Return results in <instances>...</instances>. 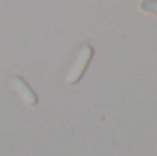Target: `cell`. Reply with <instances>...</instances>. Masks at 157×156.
Instances as JSON below:
<instances>
[{"instance_id":"2","label":"cell","mask_w":157,"mask_h":156,"mask_svg":"<svg viewBox=\"0 0 157 156\" xmlns=\"http://www.w3.org/2000/svg\"><path fill=\"white\" fill-rule=\"evenodd\" d=\"M10 83H11L14 90L19 94V97L25 101V104H28L29 107H35V105L37 104V97H36V94L33 93V90L28 86V83L25 82L22 77L13 76L10 80Z\"/></svg>"},{"instance_id":"3","label":"cell","mask_w":157,"mask_h":156,"mask_svg":"<svg viewBox=\"0 0 157 156\" xmlns=\"http://www.w3.org/2000/svg\"><path fill=\"white\" fill-rule=\"evenodd\" d=\"M139 8L145 13L157 15V0H142L141 4H139Z\"/></svg>"},{"instance_id":"1","label":"cell","mask_w":157,"mask_h":156,"mask_svg":"<svg viewBox=\"0 0 157 156\" xmlns=\"http://www.w3.org/2000/svg\"><path fill=\"white\" fill-rule=\"evenodd\" d=\"M92 54H94V50L90 46L81 47L76 61H75V64L72 65V68L69 69L68 75H66V83L68 84H76L78 80L81 79V76L84 75L87 66H88L90 61H91Z\"/></svg>"}]
</instances>
